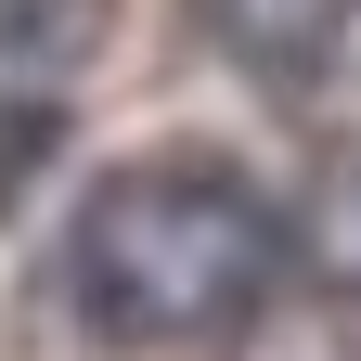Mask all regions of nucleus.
<instances>
[{"label": "nucleus", "instance_id": "nucleus-2", "mask_svg": "<svg viewBox=\"0 0 361 361\" xmlns=\"http://www.w3.org/2000/svg\"><path fill=\"white\" fill-rule=\"evenodd\" d=\"M194 26L233 52L245 78H323L336 65V39H348V0H194Z\"/></svg>", "mask_w": 361, "mask_h": 361}, {"label": "nucleus", "instance_id": "nucleus-3", "mask_svg": "<svg viewBox=\"0 0 361 361\" xmlns=\"http://www.w3.org/2000/svg\"><path fill=\"white\" fill-rule=\"evenodd\" d=\"M104 26H116V0H0V65L65 78V65L104 52Z\"/></svg>", "mask_w": 361, "mask_h": 361}, {"label": "nucleus", "instance_id": "nucleus-5", "mask_svg": "<svg viewBox=\"0 0 361 361\" xmlns=\"http://www.w3.org/2000/svg\"><path fill=\"white\" fill-rule=\"evenodd\" d=\"M39 155H52V104H13V142H0V194H13Z\"/></svg>", "mask_w": 361, "mask_h": 361}, {"label": "nucleus", "instance_id": "nucleus-4", "mask_svg": "<svg viewBox=\"0 0 361 361\" xmlns=\"http://www.w3.org/2000/svg\"><path fill=\"white\" fill-rule=\"evenodd\" d=\"M310 271L361 297V142L323 168V194H310Z\"/></svg>", "mask_w": 361, "mask_h": 361}, {"label": "nucleus", "instance_id": "nucleus-1", "mask_svg": "<svg viewBox=\"0 0 361 361\" xmlns=\"http://www.w3.org/2000/svg\"><path fill=\"white\" fill-rule=\"evenodd\" d=\"M271 284H284V207L219 155H142L78 207L90 336H129V348L233 336Z\"/></svg>", "mask_w": 361, "mask_h": 361}]
</instances>
